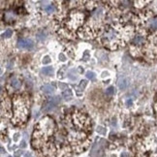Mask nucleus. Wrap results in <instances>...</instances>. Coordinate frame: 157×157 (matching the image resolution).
I'll use <instances>...</instances> for the list:
<instances>
[{
	"label": "nucleus",
	"mask_w": 157,
	"mask_h": 157,
	"mask_svg": "<svg viewBox=\"0 0 157 157\" xmlns=\"http://www.w3.org/2000/svg\"><path fill=\"white\" fill-rule=\"evenodd\" d=\"M15 99V119L17 122H23L26 119L27 109L25 101L21 97H16Z\"/></svg>",
	"instance_id": "1"
},
{
	"label": "nucleus",
	"mask_w": 157,
	"mask_h": 157,
	"mask_svg": "<svg viewBox=\"0 0 157 157\" xmlns=\"http://www.w3.org/2000/svg\"><path fill=\"white\" fill-rule=\"evenodd\" d=\"M17 47L20 49H25V50H31L34 47V43L30 39H21L17 41Z\"/></svg>",
	"instance_id": "2"
},
{
	"label": "nucleus",
	"mask_w": 157,
	"mask_h": 157,
	"mask_svg": "<svg viewBox=\"0 0 157 157\" xmlns=\"http://www.w3.org/2000/svg\"><path fill=\"white\" fill-rule=\"evenodd\" d=\"M59 101H60V99H58V97H53V98H52L49 102H48V104L45 106L44 111L47 112V113L51 112L52 110H53V109L56 107V105L58 104Z\"/></svg>",
	"instance_id": "3"
},
{
	"label": "nucleus",
	"mask_w": 157,
	"mask_h": 157,
	"mask_svg": "<svg viewBox=\"0 0 157 157\" xmlns=\"http://www.w3.org/2000/svg\"><path fill=\"white\" fill-rule=\"evenodd\" d=\"M41 90L47 94H51V93L54 92V86H51V84H45V86L41 87Z\"/></svg>",
	"instance_id": "4"
},
{
	"label": "nucleus",
	"mask_w": 157,
	"mask_h": 157,
	"mask_svg": "<svg viewBox=\"0 0 157 157\" xmlns=\"http://www.w3.org/2000/svg\"><path fill=\"white\" fill-rule=\"evenodd\" d=\"M128 86V81H127V78H119V81H118V87L121 89V90H124L126 87H127Z\"/></svg>",
	"instance_id": "5"
},
{
	"label": "nucleus",
	"mask_w": 157,
	"mask_h": 157,
	"mask_svg": "<svg viewBox=\"0 0 157 157\" xmlns=\"http://www.w3.org/2000/svg\"><path fill=\"white\" fill-rule=\"evenodd\" d=\"M10 83H11V86H13L14 88H16V89H19V88L21 87V81H20V80H17V78H11V82H10Z\"/></svg>",
	"instance_id": "6"
},
{
	"label": "nucleus",
	"mask_w": 157,
	"mask_h": 157,
	"mask_svg": "<svg viewBox=\"0 0 157 157\" xmlns=\"http://www.w3.org/2000/svg\"><path fill=\"white\" fill-rule=\"evenodd\" d=\"M144 42V36H141V35H137L135 36L134 40H133V44L134 45H141Z\"/></svg>",
	"instance_id": "7"
},
{
	"label": "nucleus",
	"mask_w": 157,
	"mask_h": 157,
	"mask_svg": "<svg viewBox=\"0 0 157 157\" xmlns=\"http://www.w3.org/2000/svg\"><path fill=\"white\" fill-rule=\"evenodd\" d=\"M42 73L47 76H52L53 73V69H52V67H50V66L49 67H44L42 69Z\"/></svg>",
	"instance_id": "8"
},
{
	"label": "nucleus",
	"mask_w": 157,
	"mask_h": 157,
	"mask_svg": "<svg viewBox=\"0 0 157 157\" xmlns=\"http://www.w3.org/2000/svg\"><path fill=\"white\" fill-rule=\"evenodd\" d=\"M148 26L151 29H157V17H153L148 21Z\"/></svg>",
	"instance_id": "9"
},
{
	"label": "nucleus",
	"mask_w": 157,
	"mask_h": 157,
	"mask_svg": "<svg viewBox=\"0 0 157 157\" xmlns=\"http://www.w3.org/2000/svg\"><path fill=\"white\" fill-rule=\"evenodd\" d=\"M62 96H63V98L65 100H70L72 98V91L70 89H66L65 91L63 92Z\"/></svg>",
	"instance_id": "10"
},
{
	"label": "nucleus",
	"mask_w": 157,
	"mask_h": 157,
	"mask_svg": "<svg viewBox=\"0 0 157 157\" xmlns=\"http://www.w3.org/2000/svg\"><path fill=\"white\" fill-rule=\"evenodd\" d=\"M44 10L47 12L48 14H52L54 12V10H56V8H54L53 5H48V6H45L44 7Z\"/></svg>",
	"instance_id": "11"
},
{
	"label": "nucleus",
	"mask_w": 157,
	"mask_h": 157,
	"mask_svg": "<svg viewBox=\"0 0 157 157\" xmlns=\"http://www.w3.org/2000/svg\"><path fill=\"white\" fill-rule=\"evenodd\" d=\"M96 131H97V133H99V134H101V135H106V132H107L103 126H98Z\"/></svg>",
	"instance_id": "12"
},
{
	"label": "nucleus",
	"mask_w": 157,
	"mask_h": 157,
	"mask_svg": "<svg viewBox=\"0 0 157 157\" xmlns=\"http://www.w3.org/2000/svg\"><path fill=\"white\" fill-rule=\"evenodd\" d=\"M13 35V31H12L11 29H7L6 31L3 33V36L5 38H9V37H11V36Z\"/></svg>",
	"instance_id": "13"
},
{
	"label": "nucleus",
	"mask_w": 157,
	"mask_h": 157,
	"mask_svg": "<svg viewBox=\"0 0 157 157\" xmlns=\"http://www.w3.org/2000/svg\"><path fill=\"white\" fill-rule=\"evenodd\" d=\"M51 61H52V59H51V57H50L49 56H44L43 60H42V62H43V64H49V63H51Z\"/></svg>",
	"instance_id": "14"
},
{
	"label": "nucleus",
	"mask_w": 157,
	"mask_h": 157,
	"mask_svg": "<svg viewBox=\"0 0 157 157\" xmlns=\"http://www.w3.org/2000/svg\"><path fill=\"white\" fill-rule=\"evenodd\" d=\"M114 93V88L113 86H110V87H108L107 90H106V94L107 95H113Z\"/></svg>",
	"instance_id": "15"
},
{
	"label": "nucleus",
	"mask_w": 157,
	"mask_h": 157,
	"mask_svg": "<svg viewBox=\"0 0 157 157\" xmlns=\"http://www.w3.org/2000/svg\"><path fill=\"white\" fill-rule=\"evenodd\" d=\"M86 77L88 78H90V80H94V78H95V74L93 73V72L88 71V72H86Z\"/></svg>",
	"instance_id": "16"
},
{
	"label": "nucleus",
	"mask_w": 157,
	"mask_h": 157,
	"mask_svg": "<svg viewBox=\"0 0 157 157\" xmlns=\"http://www.w3.org/2000/svg\"><path fill=\"white\" fill-rule=\"evenodd\" d=\"M86 84H87V82H86V81H82L81 83H80V88H81L82 90H83L84 88H86Z\"/></svg>",
	"instance_id": "17"
},
{
	"label": "nucleus",
	"mask_w": 157,
	"mask_h": 157,
	"mask_svg": "<svg viewBox=\"0 0 157 157\" xmlns=\"http://www.w3.org/2000/svg\"><path fill=\"white\" fill-rule=\"evenodd\" d=\"M58 86H59V88L61 89V90L68 89V88H67V84H65V83H63V82H59V83H58Z\"/></svg>",
	"instance_id": "18"
},
{
	"label": "nucleus",
	"mask_w": 157,
	"mask_h": 157,
	"mask_svg": "<svg viewBox=\"0 0 157 157\" xmlns=\"http://www.w3.org/2000/svg\"><path fill=\"white\" fill-rule=\"evenodd\" d=\"M59 58H60V60H61V61H65V59H66L65 56H63L62 53H60V54H59Z\"/></svg>",
	"instance_id": "19"
},
{
	"label": "nucleus",
	"mask_w": 157,
	"mask_h": 157,
	"mask_svg": "<svg viewBox=\"0 0 157 157\" xmlns=\"http://www.w3.org/2000/svg\"><path fill=\"white\" fill-rule=\"evenodd\" d=\"M87 57H88V52H86V53H84V56H83V58H84V60H87Z\"/></svg>",
	"instance_id": "20"
},
{
	"label": "nucleus",
	"mask_w": 157,
	"mask_h": 157,
	"mask_svg": "<svg viewBox=\"0 0 157 157\" xmlns=\"http://www.w3.org/2000/svg\"><path fill=\"white\" fill-rule=\"evenodd\" d=\"M127 105H132V100H128L127 101Z\"/></svg>",
	"instance_id": "21"
},
{
	"label": "nucleus",
	"mask_w": 157,
	"mask_h": 157,
	"mask_svg": "<svg viewBox=\"0 0 157 157\" xmlns=\"http://www.w3.org/2000/svg\"><path fill=\"white\" fill-rule=\"evenodd\" d=\"M10 157H11V156H10Z\"/></svg>",
	"instance_id": "22"
}]
</instances>
